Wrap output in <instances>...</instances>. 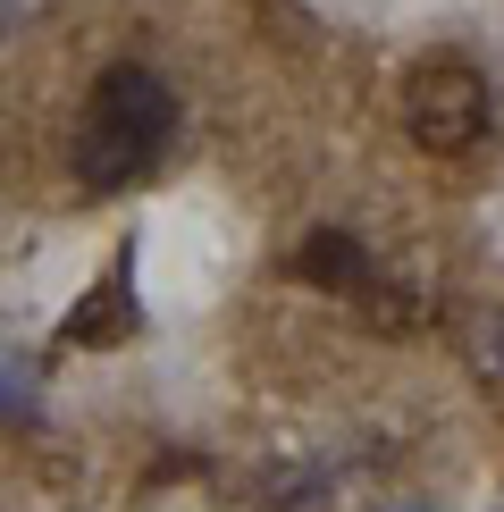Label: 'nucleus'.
Returning a JSON list of instances; mask_svg holds the SVG:
<instances>
[{"instance_id":"1","label":"nucleus","mask_w":504,"mask_h":512,"mask_svg":"<svg viewBox=\"0 0 504 512\" xmlns=\"http://www.w3.org/2000/svg\"><path fill=\"white\" fill-rule=\"evenodd\" d=\"M168 126H177V101H168V84L152 68H135V59L126 68H101L93 101H84V135H76L84 185H101V194L135 185L168 152Z\"/></svg>"},{"instance_id":"2","label":"nucleus","mask_w":504,"mask_h":512,"mask_svg":"<svg viewBox=\"0 0 504 512\" xmlns=\"http://www.w3.org/2000/svg\"><path fill=\"white\" fill-rule=\"evenodd\" d=\"M404 135L437 160L471 152L488 135V76L471 59H420L412 84H404Z\"/></svg>"},{"instance_id":"3","label":"nucleus","mask_w":504,"mask_h":512,"mask_svg":"<svg viewBox=\"0 0 504 512\" xmlns=\"http://www.w3.org/2000/svg\"><path fill=\"white\" fill-rule=\"evenodd\" d=\"M294 277H303V286H320V294H362L370 286V252L345 236V227H311L303 244H294Z\"/></svg>"},{"instance_id":"4","label":"nucleus","mask_w":504,"mask_h":512,"mask_svg":"<svg viewBox=\"0 0 504 512\" xmlns=\"http://www.w3.org/2000/svg\"><path fill=\"white\" fill-rule=\"evenodd\" d=\"M126 328H135V294H126V277H110V286H93V294L68 311L59 345H93V336H126Z\"/></svg>"},{"instance_id":"5","label":"nucleus","mask_w":504,"mask_h":512,"mask_svg":"<svg viewBox=\"0 0 504 512\" xmlns=\"http://www.w3.org/2000/svg\"><path fill=\"white\" fill-rule=\"evenodd\" d=\"M353 303H362L378 328H420V319H429V303H420L412 286H387V277H370V286L353 294Z\"/></svg>"},{"instance_id":"6","label":"nucleus","mask_w":504,"mask_h":512,"mask_svg":"<svg viewBox=\"0 0 504 512\" xmlns=\"http://www.w3.org/2000/svg\"><path fill=\"white\" fill-rule=\"evenodd\" d=\"M471 370L504 395V311H488V319H479V336H471Z\"/></svg>"},{"instance_id":"7","label":"nucleus","mask_w":504,"mask_h":512,"mask_svg":"<svg viewBox=\"0 0 504 512\" xmlns=\"http://www.w3.org/2000/svg\"><path fill=\"white\" fill-rule=\"evenodd\" d=\"M0 420H34V387L17 370H0Z\"/></svg>"},{"instance_id":"8","label":"nucleus","mask_w":504,"mask_h":512,"mask_svg":"<svg viewBox=\"0 0 504 512\" xmlns=\"http://www.w3.org/2000/svg\"><path fill=\"white\" fill-rule=\"evenodd\" d=\"M42 9H51V0H0V42H9V34H26Z\"/></svg>"}]
</instances>
